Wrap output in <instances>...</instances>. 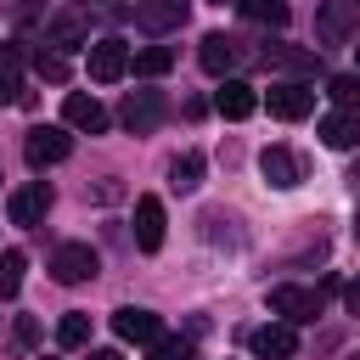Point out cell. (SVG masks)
<instances>
[{
	"label": "cell",
	"instance_id": "1",
	"mask_svg": "<svg viewBox=\"0 0 360 360\" xmlns=\"http://www.w3.org/2000/svg\"><path fill=\"white\" fill-rule=\"evenodd\" d=\"M338 281H326V287H270V315H281L287 326H309L315 315H321V304H326V292H332Z\"/></svg>",
	"mask_w": 360,
	"mask_h": 360
},
{
	"label": "cell",
	"instance_id": "2",
	"mask_svg": "<svg viewBox=\"0 0 360 360\" xmlns=\"http://www.w3.org/2000/svg\"><path fill=\"white\" fill-rule=\"evenodd\" d=\"M360 28V0H321L315 11V39L321 45H349Z\"/></svg>",
	"mask_w": 360,
	"mask_h": 360
},
{
	"label": "cell",
	"instance_id": "3",
	"mask_svg": "<svg viewBox=\"0 0 360 360\" xmlns=\"http://www.w3.org/2000/svg\"><path fill=\"white\" fill-rule=\"evenodd\" d=\"M73 152V135H68V124H34L28 129V141H22V158L34 163V169H51V163H62Z\"/></svg>",
	"mask_w": 360,
	"mask_h": 360
},
{
	"label": "cell",
	"instance_id": "4",
	"mask_svg": "<svg viewBox=\"0 0 360 360\" xmlns=\"http://www.w3.org/2000/svg\"><path fill=\"white\" fill-rule=\"evenodd\" d=\"M101 270V259H96V248L90 242H62L56 253H51V276L62 281V287H79V281H90Z\"/></svg>",
	"mask_w": 360,
	"mask_h": 360
},
{
	"label": "cell",
	"instance_id": "5",
	"mask_svg": "<svg viewBox=\"0 0 360 360\" xmlns=\"http://www.w3.org/2000/svg\"><path fill=\"white\" fill-rule=\"evenodd\" d=\"M242 39H231V34H202V45H197V62L214 73V79H236V68H242Z\"/></svg>",
	"mask_w": 360,
	"mask_h": 360
},
{
	"label": "cell",
	"instance_id": "6",
	"mask_svg": "<svg viewBox=\"0 0 360 360\" xmlns=\"http://www.w3.org/2000/svg\"><path fill=\"white\" fill-rule=\"evenodd\" d=\"M248 349H253L259 360H292V354H298V326H287V321H264V326L248 332Z\"/></svg>",
	"mask_w": 360,
	"mask_h": 360
},
{
	"label": "cell",
	"instance_id": "7",
	"mask_svg": "<svg viewBox=\"0 0 360 360\" xmlns=\"http://www.w3.org/2000/svg\"><path fill=\"white\" fill-rule=\"evenodd\" d=\"M124 73H129V45H124L118 34L96 39V45H90V79H96V84H112V79H124Z\"/></svg>",
	"mask_w": 360,
	"mask_h": 360
},
{
	"label": "cell",
	"instance_id": "8",
	"mask_svg": "<svg viewBox=\"0 0 360 360\" xmlns=\"http://www.w3.org/2000/svg\"><path fill=\"white\" fill-rule=\"evenodd\" d=\"M270 112L276 118H287V124H298V118H309L315 112V90L304 84V79H287V84H270Z\"/></svg>",
	"mask_w": 360,
	"mask_h": 360
},
{
	"label": "cell",
	"instance_id": "9",
	"mask_svg": "<svg viewBox=\"0 0 360 360\" xmlns=\"http://www.w3.org/2000/svg\"><path fill=\"white\" fill-rule=\"evenodd\" d=\"M259 174H264V186H276V191H292V186L304 180V163H298L292 146H264V152H259Z\"/></svg>",
	"mask_w": 360,
	"mask_h": 360
},
{
	"label": "cell",
	"instance_id": "10",
	"mask_svg": "<svg viewBox=\"0 0 360 360\" xmlns=\"http://www.w3.org/2000/svg\"><path fill=\"white\" fill-rule=\"evenodd\" d=\"M6 214H11V225H39V219L51 214V186H45V180L17 186V191H11V202H6Z\"/></svg>",
	"mask_w": 360,
	"mask_h": 360
},
{
	"label": "cell",
	"instance_id": "11",
	"mask_svg": "<svg viewBox=\"0 0 360 360\" xmlns=\"http://www.w3.org/2000/svg\"><path fill=\"white\" fill-rule=\"evenodd\" d=\"M253 107H259V90H253L248 79H219V90H214V112H219V118L236 124V118H248Z\"/></svg>",
	"mask_w": 360,
	"mask_h": 360
},
{
	"label": "cell",
	"instance_id": "12",
	"mask_svg": "<svg viewBox=\"0 0 360 360\" xmlns=\"http://www.w3.org/2000/svg\"><path fill=\"white\" fill-rule=\"evenodd\" d=\"M62 124H68V129H90V135H101V129H107V107H101L96 96H84V90H68V101H62Z\"/></svg>",
	"mask_w": 360,
	"mask_h": 360
},
{
	"label": "cell",
	"instance_id": "13",
	"mask_svg": "<svg viewBox=\"0 0 360 360\" xmlns=\"http://www.w3.org/2000/svg\"><path fill=\"white\" fill-rule=\"evenodd\" d=\"M135 248L141 253L163 248V202L158 197H135Z\"/></svg>",
	"mask_w": 360,
	"mask_h": 360
},
{
	"label": "cell",
	"instance_id": "14",
	"mask_svg": "<svg viewBox=\"0 0 360 360\" xmlns=\"http://www.w3.org/2000/svg\"><path fill=\"white\" fill-rule=\"evenodd\" d=\"M112 332H118L124 343H152V338L163 332V321H158L152 309H135V304H124V309L112 315Z\"/></svg>",
	"mask_w": 360,
	"mask_h": 360
},
{
	"label": "cell",
	"instance_id": "15",
	"mask_svg": "<svg viewBox=\"0 0 360 360\" xmlns=\"http://www.w3.org/2000/svg\"><path fill=\"white\" fill-rule=\"evenodd\" d=\"M135 22H141L146 34H169V28L186 22V0H141V6H135Z\"/></svg>",
	"mask_w": 360,
	"mask_h": 360
},
{
	"label": "cell",
	"instance_id": "16",
	"mask_svg": "<svg viewBox=\"0 0 360 360\" xmlns=\"http://www.w3.org/2000/svg\"><path fill=\"white\" fill-rule=\"evenodd\" d=\"M158 112H163V101H158V90H135L129 101H124V129H135V135H146L152 124H158Z\"/></svg>",
	"mask_w": 360,
	"mask_h": 360
},
{
	"label": "cell",
	"instance_id": "17",
	"mask_svg": "<svg viewBox=\"0 0 360 360\" xmlns=\"http://www.w3.org/2000/svg\"><path fill=\"white\" fill-rule=\"evenodd\" d=\"M321 141H326L332 152L360 146V112H326V118H321Z\"/></svg>",
	"mask_w": 360,
	"mask_h": 360
},
{
	"label": "cell",
	"instance_id": "18",
	"mask_svg": "<svg viewBox=\"0 0 360 360\" xmlns=\"http://www.w3.org/2000/svg\"><path fill=\"white\" fill-rule=\"evenodd\" d=\"M0 101H28V90H22V45H0Z\"/></svg>",
	"mask_w": 360,
	"mask_h": 360
},
{
	"label": "cell",
	"instance_id": "19",
	"mask_svg": "<svg viewBox=\"0 0 360 360\" xmlns=\"http://www.w3.org/2000/svg\"><path fill=\"white\" fill-rule=\"evenodd\" d=\"M236 11L253 17V22H264V28H287V17H292L287 0H236Z\"/></svg>",
	"mask_w": 360,
	"mask_h": 360
},
{
	"label": "cell",
	"instance_id": "20",
	"mask_svg": "<svg viewBox=\"0 0 360 360\" xmlns=\"http://www.w3.org/2000/svg\"><path fill=\"white\" fill-rule=\"evenodd\" d=\"M197 180H202V152H180V158L169 163V186H174V191H191Z\"/></svg>",
	"mask_w": 360,
	"mask_h": 360
},
{
	"label": "cell",
	"instance_id": "21",
	"mask_svg": "<svg viewBox=\"0 0 360 360\" xmlns=\"http://www.w3.org/2000/svg\"><path fill=\"white\" fill-rule=\"evenodd\" d=\"M326 96L338 101V112H360V73H338V79H326Z\"/></svg>",
	"mask_w": 360,
	"mask_h": 360
},
{
	"label": "cell",
	"instance_id": "22",
	"mask_svg": "<svg viewBox=\"0 0 360 360\" xmlns=\"http://www.w3.org/2000/svg\"><path fill=\"white\" fill-rule=\"evenodd\" d=\"M169 68H174V51H169V45L135 51V73H141V79H158V73H169Z\"/></svg>",
	"mask_w": 360,
	"mask_h": 360
},
{
	"label": "cell",
	"instance_id": "23",
	"mask_svg": "<svg viewBox=\"0 0 360 360\" xmlns=\"http://www.w3.org/2000/svg\"><path fill=\"white\" fill-rule=\"evenodd\" d=\"M56 343L62 349H84L90 343V315H62L56 321Z\"/></svg>",
	"mask_w": 360,
	"mask_h": 360
},
{
	"label": "cell",
	"instance_id": "24",
	"mask_svg": "<svg viewBox=\"0 0 360 360\" xmlns=\"http://www.w3.org/2000/svg\"><path fill=\"white\" fill-rule=\"evenodd\" d=\"M22 264H28V259H22L17 248L0 253V298H17V287H22Z\"/></svg>",
	"mask_w": 360,
	"mask_h": 360
},
{
	"label": "cell",
	"instance_id": "25",
	"mask_svg": "<svg viewBox=\"0 0 360 360\" xmlns=\"http://www.w3.org/2000/svg\"><path fill=\"white\" fill-rule=\"evenodd\" d=\"M264 62H281V68L309 73V68H315V51H298V45H264Z\"/></svg>",
	"mask_w": 360,
	"mask_h": 360
},
{
	"label": "cell",
	"instance_id": "26",
	"mask_svg": "<svg viewBox=\"0 0 360 360\" xmlns=\"http://www.w3.org/2000/svg\"><path fill=\"white\" fill-rule=\"evenodd\" d=\"M79 39H84V22H79V17H56L51 34H45V45H56V51H62V45H79Z\"/></svg>",
	"mask_w": 360,
	"mask_h": 360
},
{
	"label": "cell",
	"instance_id": "27",
	"mask_svg": "<svg viewBox=\"0 0 360 360\" xmlns=\"http://www.w3.org/2000/svg\"><path fill=\"white\" fill-rule=\"evenodd\" d=\"M34 73L51 79V84H62V79H68V56H62V51H34Z\"/></svg>",
	"mask_w": 360,
	"mask_h": 360
},
{
	"label": "cell",
	"instance_id": "28",
	"mask_svg": "<svg viewBox=\"0 0 360 360\" xmlns=\"http://www.w3.org/2000/svg\"><path fill=\"white\" fill-rule=\"evenodd\" d=\"M152 360H191V338H152Z\"/></svg>",
	"mask_w": 360,
	"mask_h": 360
},
{
	"label": "cell",
	"instance_id": "29",
	"mask_svg": "<svg viewBox=\"0 0 360 360\" xmlns=\"http://www.w3.org/2000/svg\"><path fill=\"white\" fill-rule=\"evenodd\" d=\"M34 338H39V326L22 315V321H17V332H11V343H17V349H34Z\"/></svg>",
	"mask_w": 360,
	"mask_h": 360
},
{
	"label": "cell",
	"instance_id": "30",
	"mask_svg": "<svg viewBox=\"0 0 360 360\" xmlns=\"http://www.w3.org/2000/svg\"><path fill=\"white\" fill-rule=\"evenodd\" d=\"M343 304H349V315H360V281H349V287H343Z\"/></svg>",
	"mask_w": 360,
	"mask_h": 360
},
{
	"label": "cell",
	"instance_id": "31",
	"mask_svg": "<svg viewBox=\"0 0 360 360\" xmlns=\"http://www.w3.org/2000/svg\"><path fill=\"white\" fill-rule=\"evenodd\" d=\"M90 360H124L118 349H90Z\"/></svg>",
	"mask_w": 360,
	"mask_h": 360
},
{
	"label": "cell",
	"instance_id": "32",
	"mask_svg": "<svg viewBox=\"0 0 360 360\" xmlns=\"http://www.w3.org/2000/svg\"><path fill=\"white\" fill-rule=\"evenodd\" d=\"M349 180H354V186H360V163H354V174H349Z\"/></svg>",
	"mask_w": 360,
	"mask_h": 360
},
{
	"label": "cell",
	"instance_id": "33",
	"mask_svg": "<svg viewBox=\"0 0 360 360\" xmlns=\"http://www.w3.org/2000/svg\"><path fill=\"white\" fill-rule=\"evenodd\" d=\"M354 242H360V214H354Z\"/></svg>",
	"mask_w": 360,
	"mask_h": 360
},
{
	"label": "cell",
	"instance_id": "34",
	"mask_svg": "<svg viewBox=\"0 0 360 360\" xmlns=\"http://www.w3.org/2000/svg\"><path fill=\"white\" fill-rule=\"evenodd\" d=\"M214 6H225V0H214Z\"/></svg>",
	"mask_w": 360,
	"mask_h": 360
},
{
	"label": "cell",
	"instance_id": "35",
	"mask_svg": "<svg viewBox=\"0 0 360 360\" xmlns=\"http://www.w3.org/2000/svg\"><path fill=\"white\" fill-rule=\"evenodd\" d=\"M349 360H360V354H349Z\"/></svg>",
	"mask_w": 360,
	"mask_h": 360
},
{
	"label": "cell",
	"instance_id": "36",
	"mask_svg": "<svg viewBox=\"0 0 360 360\" xmlns=\"http://www.w3.org/2000/svg\"><path fill=\"white\" fill-rule=\"evenodd\" d=\"M354 56H360V45H354Z\"/></svg>",
	"mask_w": 360,
	"mask_h": 360
},
{
	"label": "cell",
	"instance_id": "37",
	"mask_svg": "<svg viewBox=\"0 0 360 360\" xmlns=\"http://www.w3.org/2000/svg\"><path fill=\"white\" fill-rule=\"evenodd\" d=\"M39 360H45V354H39Z\"/></svg>",
	"mask_w": 360,
	"mask_h": 360
}]
</instances>
